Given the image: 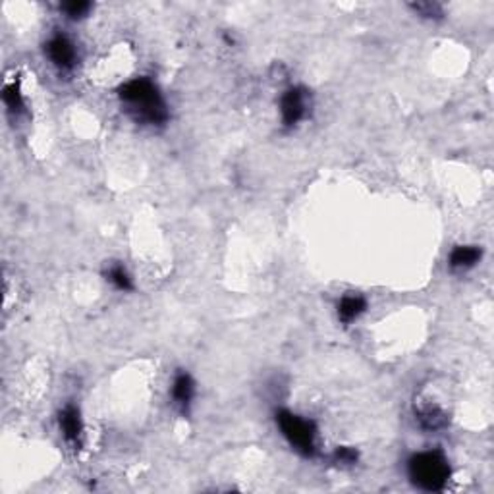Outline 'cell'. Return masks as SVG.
Instances as JSON below:
<instances>
[{
  "label": "cell",
  "instance_id": "cell-12",
  "mask_svg": "<svg viewBox=\"0 0 494 494\" xmlns=\"http://www.w3.org/2000/svg\"><path fill=\"white\" fill-rule=\"evenodd\" d=\"M106 276H108V282H111L112 286L118 288V290L128 292V290H132V288H134L128 271H126L122 264H114V267H111V269H108V272H106Z\"/></svg>",
  "mask_w": 494,
  "mask_h": 494
},
{
  "label": "cell",
  "instance_id": "cell-1",
  "mask_svg": "<svg viewBox=\"0 0 494 494\" xmlns=\"http://www.w3.org/2000/svg\"><path fill=\"white\" fill-rule=\"evenodd\" d=\"M120 101L139 122L147 124H164L168 120V108L160 91L153 81L145 78L128 81L118 91Z\"/></svg>",
  "mask_w": 494,
  "mask_h": 494
},
{
  "label": "cell",
  "instance_id": "cell-10",
  "mask_svg": "<svg viewBox=\"0 0 494 494\" xmlns=\"http://www.w3.org/2000/svg\"><path fill=\"white\" fill-rule=\"evenodd\" d=\"M417 419L421 423L423 429L427 430H440L444 429L448 425V417L446 414L439 409V407H427V409H421L417 414Z\"/></svg>",
  "mask_w": 494,
  "mask_h": 494
},
{
  "label": "cell",
  "instance_id": "cell-4",
  "mask_svg": "<svg viewBox=\"0 0 494 494\" xmlns=\"http://www.w3.org/2000/svg\"><path fill=\"white\" fill-rule=\"evenodd\" d=\"M307 111V93L302 87L288 89L280 99V112H282V122L284 126L292 128L299 120L305 116Z\"/></svg>",
  "mask_w": 494,
  "mask_h": 494
},
{
  "label": "cell",
  "instance_id": "cell-9",
  "mask_svg": "<svg viewBox=\"0 0 494 494\" xmlns=\"http://www.w3.org/2000/svg\"><path fill=\"white\" fill-rule=\"evenodd\" d=\"M481 261V249L475 246H460L450 253L452 269H471Z\"/></svg>",
  "mask_w": 494,
  "mask_h": 494
},
{
  "label": "cell",
  "instance_id": "cell-3",
  "mask_svg": "<svg viewBox=\"0 0 494 494\" xmlns=\"http://www.w3.org/2000/svg\"><path fill=\"white\" fill-rule=\"evenodd\" d=\"M276 423L284 435V439L303 456L315 454V439H317V427L315 423L302 419L299 415L292 414L288 409H280L276 414Z\"/></svg>",
  "mask_w": 494,
  "mask_h": 494
},
{
  "label": "cell",
  "instance_id": "cell-5",
  "mask_svg": "<svg viewBox=\"0 0 494 494\" xmlns=\"http://www.w3.org/2000/svg\"><path fill=\"white\" fill-rule=\"evenodd\" d=\"M47 55L52 60V64L62 68V70H70L76 64V48L64 35H56L48 41Z\"/></svg>",
  "mask_w": 494,
  "mask_h": 494
},
{
  "label": "cell",
  "instance_id": "cell-15",
  "mask_svg": "<svg viewBox=\"0 0 494 494\" xmlns=\"http://www.w3.org/2000/svg\"><path fill=\"white\" fill-rule=\"evenodd\" d=\"M334 462L342 463V465H351V463L358 462V452H355L353 448L348 446L338 448L334 452Z\"/></svg>",
  "mask_w": 494,
  "mask_h": 494
},
{
  "label": "cell",
  "instance_id": "cell-13",
  "mask_svg": "<svg viewBox=\"0 0 494 494\" xmlns=\"http://www.w3.org/2000/svg\"><path fill=\"white\" fill-rule=\"evenodd\" d=\"M411 8L425 17L442 16V8H440V4H437V2H417V4H411Z\"/></svg>",
  "mask_w": 494,
  "mask_h": 494
},
{
  "label": "cell",
  "instance_id": "cell-14",
  "mask_svg": "<svg viewBox=\"0 0 494 494\" xmlns=\"http://www.w3.org/2000/svg\"><path fill=\"white\" fill-rule=\"evenodd\" d=\"M91 8L89 2H83V0H76V2H68V4H62V10L70 17H83Z\"/></svg>",
  "mask_w": 494,
  "mask_h": 494
},
{
  "label": "cell",
  "instance_id": "cell-8",
  "mask_svg": "<svg viewBox=\"0 0 494 494\" xmlns=\"http://www.w3.org/2000/svg\"><path fill=\"white\" fill-rule=\"evenodd\" d=\"M367 309V302L361 295H344L338 303V317L342 323H351Z\"/></svg>",
  "mask_w": 494,
  "mask_h": 494
},
{
  "label": "cell",
  "instance_id": "cell-6",
  "mask_svg": "<svg viewBox=\"0 0 494 494\" xmlns=\"http://www.w3.org/2000/svg\"><path fill=\"white\" fill-rule=\"evenodd\" d=\"M60 429H62V435L68 442L76 444L81 437V415L80 409L76 406H66L62 411H60Z\"/></svg>",
  "mask_w": 494,
  "mask_h": 494
},
{
  "label": "cell",
  "instance_id": "cell-2",
  "mask_svg": "<svg viewBox=\"0 0 494 494\" xmlns=\"http://www.w3.org/2000/svg\"><path fill=\"white\" fill-rule=\"evenodd\" d=\"M407 473L415 486L427 493H437L446 486L450 479V465L442 452H419L407 462Z\"/></svg>",
  "mask_w": 494,
  "mask_h": 494
},
{
  "label": "cell",
  "instance_id": "cell-7",
  "mask_svg": "<svg viewBox=\"0 0 494 494\" xmlns=\"http://www.w3.org/2000/svg\"><path fill=\"white\" fill-rule=\"evenodd\" d=\"M195 396V383L188 373H178L172 384V398L178 406L188 407Z\"/></svg>",
  "mask_w": 494,
  "mask_h": 494
},
{
  "label": "cell",
  "instance_id": "cell-11",
  "mask_svg": "<svg viewBox=\"0 0 494 494\" xmlns=\"http://www.w3.org/2000/svg\"><path fill=\"white\" fill-rule=\"evenodd\" d=\"M2 99H4V104L8 106L10 112L20 114V112L24 111V97H22V91H20L16 83H10V85L2 89Z\"/></svg>",
  "mask_w": 494,
  "mask_h": 494
}]
</instances>
